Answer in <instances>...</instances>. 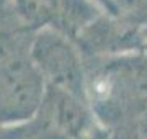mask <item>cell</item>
I'll return each instance as SVG.
<instances>
[{"label":"cell","mask_w":147,"mask_h":139,"mask_svg":"<svg viewBox=\"0 0 147 139\" xmlns=\"http://www.w3.org/2000/svg\"><path fill=\"white\" fill-rule=\"evenodd\" d=\"M33 56L42 74L64 90L79 93L82 90V72L79 61L69 44L59 36L42 34L36 39L33 48Z\"/></svg>","instance_id":"cell-1"},{"label":"cell","mask_w":147,"mask_h":139,"mask_svg":"<svg viewBox=\"0 0 147 139\" xmlns=\"http://www.w3.org/2000/svg\"><path fill=\"white\" fill-rule=\"evenodd\" d=\"M21 8L33 18H49L59 10L61 0H18Z\"/></svg>","instance_id":"cell-2"}]
</instances>
